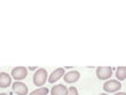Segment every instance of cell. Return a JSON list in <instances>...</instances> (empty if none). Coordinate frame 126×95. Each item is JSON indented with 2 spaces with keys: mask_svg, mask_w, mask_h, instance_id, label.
<instances>
[{
  "mask_svg": "<svg viewBox=\"0 0 126 95\" xmlns=\"http://www.w3.org/2000/svg\"><path fill=\"white\" fill-rule=\"evenodd\" d=\"M30 70H37V67H29Z\"/></svg>",
  "mask_w": 126,
  "mask_h": 95,
  "instance_id": "14",
  "label": "cell"
},
{
  "mask_svg": "<svg viewBox=\"0 0 126 95\" xmlns=\"http://www.w3.org/2000/svg\"><path fill=\"white\" fill-rule=\"evenodd\" d=\"M0 95H11V94H7V93H0Z\"/></svg>",
  "mask_w": 126,
  "mask_h": 95,
  "instance_id": "15",
  "label": "cell"
},
{
  "mask_svg": "<svg viewBox=\"0 0 126 95\" xmlns=\"http://www.w3.org/2000/svg\"><path fill=\"white\" fill-rule=\"evenodd\" d=\"M64 74H65V73H64V69L57 68V69H55V70L51 73V75L48 77V81H49L50 83H54V82L58 81L62 76H64Z\"/></svg>",
  "mask_w": 126,
  "mask_h": 95,
  "instance_id": "8",
  "label": "cell"
},
{
  "mask_svg": "<svg viewBox=\"0 0 126 95\" xmlns=\"http://www.w3.org/2000/svg\"><path fill=\"white\" fill-rule=\"evenodd\" d=\"M68 88L64 84H56L51 88V95H67Z\"/></svg>",
  "mask_w": 126,
  "mask_h": 95,
  "instance_id": "9",
  "label": "cell"
},
{
  "mask_svg": "<svg viewBox=\"0 0 126 95\" xmlns=\"http://www.w3.org/2000/svg\"><path fill=\"white\" fill-rule=\"evenodd\" d=\"M113 68L112 67H98L96 68V76L99 80H107L112 76Z\"/></svg>",
  "mask_w": 126,
  "mask_h": 95,
  "instance_id": "4",
  "label": "cell"
},
{
  "mask_svg": "<svg viewBox=\"0 0 126 95\" xmlns=\"http://www.w3.org/2000/svg\"><path fill=\"white\" fill-rule=\"evenodd\" d=\"M121 88V83L118 80H108L104 83V90L106 93H117Z\"/></svg>",
  "mask_w": 126,
  "mask_h": 95,
  "instance_id": "2",
  "label": "cell"
},
{
  "mask_svg": "<svg viewBox=\"0 0 126 95\" xmlns=\"http://www.w3.org/2000/svg\"><path fill=\"white\" fill-rule=\"evenodd\" d=\"M67 95H79V92H77L76 87H74V86H71L68 88V94Z\"/></svg>",
  "mask_w": 126,
  "mask_h": 95,
  "instance_id": "12",
  "label": "cell"
},
{
  "mask_svg": "<svg viewBox=\"0 0 126 95\" xmlns=\"http://www.w3.org/2000/svg\"><path fill=\"white\" fill-rule=\"evenodd\" d=\"M48 80V71L44 68H38L33 74V83L35 86H44V83Z\"/></svg>",
  "mask_w": 126,
  "mask_h": 95,
  "instance_id": "1",
  "label": "cell"
},
{
  "mask_svg": "<svg viewBox=\"0 0 126 95\" xmlns=\"http://www.w3.org/2000/svg\"><path fill=\"white\" fill-rule=\"evenodd\" d=\"M12 89L17 95H28L29 88L25 83H23L21 81H16L12 84Z\"/></svg>",
  "mask_w": 126,
  "mask_h": 95,
  "instance_id": "5",
  "label": "cell"
},
{
  "mask_svg": "<svg viewBox=\"0 0 126 95\" xmlns=\"http://www.w3.org/2000/svg\"><path fill=\"white\" fill-rule=\"evenodd\" d=\"M99 95H108V94H106V93H101V94H99Z\"/></svg>",
  "mask_w": 126,
  "mask_h": 95,
  "instance_id": "16",
  "label": "cell"
},
{
  "mask_svg": "<svg viewBox=\"0 0 126 95\" xmlns=\"http://www.w3.org/2000/svg\"><path fill=\"white\" fill-rule=\"evenodd\" d=\"M115 76H117L118 81H124L126 79V67H117Z\"/></svg>",
  "mask_w": 126,
  "mask_h": 95,
  "instance_id": "10",
  "label": "cell"
},
{
  "mask_svg": "<svg viewBox=\"0 0 126 95\" xmlns=\"http://www.w3.org/2000/svg\"><path fill=\"white\" fill-rule=\"evenodd\" d=\"M11 76L13 77L16 81H21L28 76V69L25 67H16L11 71Z\"/></svg>",
  "mask_w": 126,
  "mask_h": 95,
  "instance_id": "3",
  "label": "cell"
},
{
  "mask_svg": "<svg viewBox=\"0 0 126 95\" xmlns=\"http://www.w3.org/2000/svg\"><path fill=\"white\" fill-rule=\"evenodd\" d=\"M48 94H49V89L47 87H39L38 89L31 92L29 95H48Z\"/></svg>",
  "mask_w": 126,
  "mask_h": 95,
  "instance_id": "11",
  "label": "cell"
},
{
  "mask_svg": "<svg viewBox=\"0 0 126 95\" xmlns=\"http://www.w3.org/2000/svg\"><path fill=\"white\" fill-rule=\"evenodd\" d=\"M63 77H64V81L67 82V83H74V82L79 81L80 73H79L77 70H70L68 73H65Z\"/></svg>",
  "mask_w": 126,
  "mask_h": 95,
  "instance_id": "6",
  "label": "cell"
},
{
  "mask_svg": "<svg viewBox=\"0 0 126 95\" xmlns=\"http://www.w3.org/2000/svg\"><path fill=\"white\" fill-rule=\"evenodd\" d=\"M12 83V76L5 71L0 73V88H7Z\"/></svg>",
  "mask_w": 126,
  "mask_h": 95,
  "instance_id": "7",
  "label": "cell"
},
{
  "mask_svg": "<svg viewBox=\"0 0 126 95\" xmlns=\"http://www.w3.org/2000/svg\"><path fill=\"white\" fill-rule=\"evenodd\" d=\"M114 95H126V92H117Z\"/></svg>",
  "mask_w": 126,
  "mask_h": 95,
  "instance_id": "13",
  "label": "cell"
}]
</instances>
